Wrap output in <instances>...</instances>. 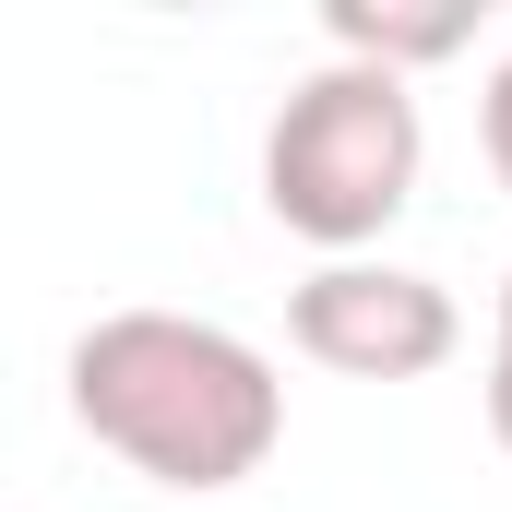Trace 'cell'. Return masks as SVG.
<instances>
[{
	"instance_id": "6da1fadb",
	"label": "cell",
	"mask_w": 512,
	"mask_h": 512,
	"mask_svg": "<svg viewBox=\"0 0 512 512\" xmlns=\"http://www.w3.org/2000/svg\"><path fill=\"white\" fill-rule=\"evenodd\" d=\"M60 393H72V429L96 453H120L131 477L191 489V501L262 477L274 441H286V370L251 334L203 322V310H108V322H84L72 358H60Z\"/></svg>"
},
{
	"instance_id": "7a4b0ae2",
	"label": "cell",
	"mask_w": 512,
	"mask_h": 512,
	"mask_svg": "<svg viewBox=\"0 0 512 512\" xmlns=\"http://www.w3.org/2000/svg\"><path fill=\"white\" fill-rule=\"evenodd\" d=\"M417 167H429L417 84H393L370 60H322L286 84V108L262 131V215L322 262H358L417 203Z\"/></svg>"
},
{
	"instance_id": "3957f363",
	"label": "cell",
	"mask_w": 512,
	"mask_h": 512,
	"mask_svg": "<svg viewBox=\"0 0 512 512\" xmlns=\"http://www.w3.org/2000/svg\"><path fill=\"white\" fill-rule=\"evenodd\" d=\"M286 346L346 370V382H429L453 346H465V310L441 274L417 262H310L298 298H286Z\"/></svg>"
},
{
	"instance_id": "277c9868",
	"label": "cell",
	"mask_w": 512,
	"mask_h": 512,
	"mask_svg": "<svg viewBox=\"0 0 512 512\" xmlns=\"http://www.w3.org/2000/svg\"><path fill=\"white\" fill-rule=\"evenodd\" d=\"M322 36H334V60H370L393 84H417V72L477 48V0H322Z\"/></svg>"
},
{
	"instance_id": "5b68a950",
	"label": "cell",
	"mask_w": 512,
	"mask_h": 512,
	"mask_svg": "<svg viewBox=\"0 0 512 512\" xmlns=\"http://www.w3.org/2000/svg\"><path fill=\"white\" fill-rule=\"evenodd\" d=\"M477 143H489V167H501V191H512V60L489 72V96H477Z\"/></svg>"
},
{
	"instance_id": "8992f818",
	"label": "cell",
	"mask_w": 512,
	"mask_h": 512,
	"mask_svg": "<svg viewBox=\"0 0 512 512\" xmlns=\"http://www.w3.org/2000/svg\"><path fill=\"white\" fill-rule=\"evenodd\" d=\"M489 441L512 453V346H501V334H489Z\"/></svg>"
},
{
	"instance_id": "52a82bcc",
	"label": "cell",
	"mask_w": 512,
	"mask_h": 512,
	"mask_svg": "<svg viewBox=\"0 0 512 512\" xmlns=\"http://www.w3.org/2000/svg\"><path fill=\"white\" fill-rule=\"evenodd\" d=\"M489 334H512V274H501V310H489Z\"/></svg>"
}]
</instances>
